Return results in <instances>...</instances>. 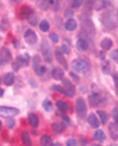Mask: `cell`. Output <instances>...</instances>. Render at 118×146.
<instances>
[{
	"mask_svg": "<svg viewBox=\"0 0 118 146\" xmlns=\"http://www.w3.org/2000/svg\"><path fill=\"white\" fill-rule=\"evenodd\" d=\"M1 128H2V124H1V122H0V130H1Z\"/></svg>",
	"mask_w": 118,
	"mask_h": 146,
	"instance_id": "816d5d0a",
	"label": "cell"
},
{
	"mask_svg": "<svg viewBox=\"0 0 118 146\" xmlns=\"http://www.w3.org/2000/svg\"><path fill=\"white\" fill-rule=\"evenodd\" d=\"M50 146H62V144H60V143H52V144H50Z\"/></svg>",
	"mask_w": 118,
	"mask_h": 146,
	"instance_id": "c3c4849f",
	"label": "cell"
},
{
	"mask_svg": "<svg viewBox=\"0 0 118 146\" xmlns=\"http://www.w3.org/2000/svg\"><path fill=\"white\" fill-rule=\"evenodd\" d=\"M76 111L80 118H85L87 114V106L85 100L82 98H79L76 100Z\"/></svg>",
	"mask_w": 118,
	"mask_h": 146,
	"instance_id": "5b68a950",
	"label": "cell"
},
{
	"mask_svg": "<svg viewBox=\"0 0 118 146\" xmlns=\"http://www.w3.org/2000/svg\"><path fill=\"white\" fill-rule=\"evenodd\" d=\"M101 21L107 29H114L117 25V14L113 10L105 12L101 16Z\"/></svg>",
	"mask_w": 118,
	"mask_h": 146,
	"instance_id": "6da1fadb",
	"label": "cell"
},
{
	"mask_svg": "<svg viewBox=\"0 0 118 146\" xmlns=\"http://www.w3.org/2000/svg\"><path fill=\"white\" fill-rule=\"evenodd\" d=\"M50 7H52V9L54 11H58L60 8V2L57 0H54V1H50Z\"/></svg>",
	"mask_w": 118,
	"mask_h": 146,
	"instance_id": "836d02e7",
	"label": "cell"
},
{
	"mask_svg": "<svg viewBox=\"0 0 118 146\" xmlns=\"http://www.w3.org/2000/svg\"><path fill=\"white\" fill-rule=\"evenodd\" d=\"M14 80H15V76H14L13 72H7L4 76H3V82L4 84L7 86H10L14 83Z\"/></svg>",
	"mask_w": 118,
	"mask_h": 146,
	"instance_id": "5bb4252c",
	"label": "cell"
},
{
	"mask_svg": "<svg viewBox=\"0 0 118 146\" xmlns=\"http://www.w3.org/2000/svg\"><path fill=\"white\" fill-rule=\"evenodd\" d=\"M108 146H114V145H108Z\"/></svg>",
	"mask_w": 118,
	"mask_h": 146,
	"instance_id": "11a10c76",
	"label": "cell"
},
{
	"mask_svg": "<svg viewBox=\"0 0 118 146\" xmlns=\"http://www.w3.org/2000/svg\"><path fill=\"white\" fill-rule=\"evenodd\" d=\"M3 94H4V89H2L1 87H0V98H1Z\"/></svg>",
	"mask_w": 118,
	"mask_h": 146,
	"instance_id": "7dc6e473",
	"label": "cell"
},
{
	"mask_svg": "<svg viewBox=\"0 0 118 146\" xmlns=\"http://www.w3.org/2000/svg\"><path fill=\"white\" fill-rule=\"evenodd\" d=\"M18 114H19V110L16 109V108L0 106V117H3V118H10V117H14Z\"/></svg>",
	"mask_w": 118,
	"mask_h": 146,
	"instance_id": "277c9868",
	"label": "cell"
},
{
	"mask_svg": "<svg viewBox=\"0 0 118 146\" xmlns=\"http://www.w3.org/2000/svg\"><path fill=\"white\" fill-rule=\"evenodd\" d=\"M72 68L78 73H84L89 70L90 65L84 59H76L72 62Z\"/></svg>",
	"mask_w": 118,
	"mask_h": 146,
	"instance_id": "7a4b0ae2",
	"label": "cell"
},
{
	"mask_svg": "<svg viewBox=\"0 0 118 146\" xmlns=\"http://www.w3.org/2000/svg\"><path fill=\"white\" fill-rule=\"evenodd\" d=\"M9 23L6 21V19H3L2 23H1V25H0V30L3 31V32H6V31L9 30Z\"/></svg>",
	"mask_w": 118,
	"mask_h": 146,
	"instance_id": "e575fe53",
	"label": "cell"
},
{
	"mask_svg": "<svg viewBox=\"0 0 118 146\" xmlns=\"http://www.w3.org/2000/svg\"><path fill=\"white\" fill-rule=\"evenodd\" d=\"M109 133H110V136H111L112 139L116 140L118 138V128H117V125H116L115 122L113 123H110L109 125Z\"/></svg>",
	"mask_w": 118,
	"mask_h": 146,
	"instance_id": "9a60e30c",
	"label": "cell"
},
{
	"mask_svg": "<svg viewBox=\"0 0 118 146\" xmlns=\"http://www.w3.org/2000/svg\"><path fill=\"white\" fill-rule=\"evenodd\" d=\"M92 146H100L99 144H94V145H92Z\"/></svg>",
	"mask_w": 118,
	"mask_h": 146,
	"instance_id": "f5cc1de1",
	"label": "cell"
},
{
	"mask_svg": "<svg viewBox=\"0 0 118 146\" xmlns=\"http://www.w3.org/2000/svg\"><path fill=\"white\" fill-rule=\"evenodd\" d=\"M65 27H66L67 31H70V32L75 31L76 29H77V21H76L75 19L70 18V19H68V21H66V23H65Z\"/></svg>",
	"mask_w": 118,
	"mask_h": 146,
	"instance_id": "ffe728a7",
	"label": "cell"
},
{
	"mask_svg": "<svg viewBox=\"0 0 118 146\" xmlns=\"http://www.w3.org/2000/svg\"><path fill=\"white\" fill-rule=\"evenodd\" d=\"M112 45H113V42H112L111 39H108V38H105V39H103L102 41H101V44H100V46H101V49H103L104 51L110 50V48L112 47Z\"/></svg>",
	"mask_w": 118,
	"mask_h": 146,
	"instance_id": "d6986e66",
	"label": "cell"
},
{
	"mask_svg": "<svg viewBox=\"0 0 118 146\" xmlns=\"http://www.w3.org/2000/svg\"><path fill=\"white\" fill-rule=\"evenodd\" d=\"M30 56L27 54H23V55H19V56H17L15 59V61H14V63L17 65L19 68H20L21 66L23 67H26L30 65Z\"/></svg>",
	"mask_w": 118,
	"mask_h": 146,
	"instance_id": "ba28073f",
	"label": "cell"
},
{
	"mask_svg": "<svg viewBox=\"0 0 118 146\" xmlns=\"http://www.w3.org/2000/svg\"><path fill=\"white\" fill-rule=\"evenodd\" d=\"M67 146H79V145H78V142L76 141V139L71 138V139L67 140Z\"/></svg>",
	"mask_w": 118,
	"mask_h": 146,
	"instance_id": "f35d334b",
	"label": "cell"
},
{
	"mask_svg": "<svg viewBox=\"0 0 118 146\" xmlns=\"http://www.w3.org/2000/svg\"><path fill=\"white\" fill-rule=\"evenodd\" d=\"M43 108L47 111V112H50V111H52L54 105H52V103L49 100V98H45V100L43 102Z\"/></svg>",
	"mask_w": 118,
	"mask_h": 146,
	"instance_id": "83f0119b",
	"label": "cell"
},
{
	"mask_svg": "<svg viewBox=\"0 0 118 146\" xmlns=\"http://www.w3.org/2000/svg\"><path fill=\"white\" fill-rule=\"evenodd\" d=\"M27 120H28L30 124L33 128L37 127V126H39V118H37V116H36L35 114H33V113H30V114H28V116H27Z\"/></svg>",
	"mask_w": 118,
	"mask_h": 146,
	"instance_id": "e0dca14e",
	"label": "cell"
},
{
	"mask_svg": "<svg viewBox=\"0 0 118 146\" xmlns=\"http://www.w3.org/2000/svg\"><path fill=\"white\" fill-rule=\"evenodd\" d=\"M82 4H83V1H81V0H79V1H74V2L72 3V7L73 8H77V7L81 6Z\"/></svg>",
	"mask_w": 118,
	"mask_h": 146,
	"instance_id": "b9f144b4",
	"label": "cell"
},
{
	"mask_svg": "<svg viewBox=\"0 0 118 146\" xmlns=\"http://www.w3.org/2000/svg\"><path fill=\"white\" fill-rule=\"evenodd\" d=\"M101 69H102V71L105 73V74H108V73L110 72V69H111V67H110V63H109L108 61H105L104 63L102 64Z\"/></svg>",
	"mask_w": 118,
	"mask_h": 146,
	"instance_id": "d6a6232c",
	"label": "cell"
},
{
	"mask_svg": "<svg viewBox=\"0 0 118 146\" xmlns=\"http://www.w3.org/2000/svg\"><path fill=\"white\" fill-rule=\"evenodd\" d=\"M6 125L8 128H10V129H12V128L15 126V121H14L13 119H8L6 121Z\"/></svg>",
	"mask_w": 118,
	"mask_h": 146,
	"instance_id": "60d3db41",
	"label": "cell"
},
{
	"mask_svg": "<svg viewBox=\"0 0 118 146\" xmlns=\"http://www.w3.org/2000/svg\"><path fill=\"white\" fill-rule=\"evenodd\" d=\"M52 90H56L58 91V92H60V94H64V96H70V98H72V96H74V94H72V92H70L69 90H67L65 87L61 86V85L59 84H54L52 86Z\"/></svg>",
	"mask_w": 118,
	"mask_h": 146,
	"instance_id": "4fadbf2b",
	"label": "cell"
},
{
	"mask_svg": "<svg viewBox=\"0 0 118 146\" xmlns=\"http://www.w3.org/2000/svg\"><path fill=\"white\" fill-rule=\"evenodd\" d=\"M89 102H90L92 107H98V106H102L106 103V100H104V98H102L101 96H99L98 94H93L89 96Z\"/></svg>",
	"mask_w": 118,
	"mask_h": 146,
	"instance_id": "52a82bcc",
	"label": "cell"
},
{
	"mask_svg": "<svg viewBox=\"0 0 118 146\" xmlns=\"http://www.w3.org/2000/svg\"><path fill=\"white\" fill-rule=\"evenodd\" d=\"M39 29H41V31H43V32H48L49 30H50V23H49L48 21H45V19H43V21H41V23H39Z\"/></svg>",
	"mask_w": 118,
	"mask_h": 146,
	"instance_id": "1f68e13d",
	"label": "cell"
},
{
	"mask_svg": "<svg viewBox=\"0 0 118 146\" xmlns=\"http://www.w3.org/2000/svg\"><path fill=\"white\" fill-rule=\"evenodd\" d=\"M56 59L58 60V62H59L61 65H63L64 68L68 69V62H67V60L65 59V57L63 56V54H62L59 50L56 51Z\"/></svg>",
	"mask_w": 118,
	"mask_h": 146,
	"instance_id": "2e32d148",
	"label": "cell"
},
{
	"mask_svg": "<svg viewBox=\"0 0 118 146\" xmlns=\"http://www.w3.org/2000/svg\"><path fill=\"white\" fill-rule=\"evenodd\" d=\"M27 21L30 23V25H37V21H39V14L36 13L35 11H32V13L30 15V17L27 18Z\"/></svg>",
	"mask_w": 118,
	"mask_h": 146,
	"instance_id": "d4e9b609",
	"label": "cell"
},
{
	"mask_svg": "<svg viewBox=\"0 0 118 146\" xmlns=\"http://www.w3.org/2000/svg\"><path fill=\"white\" fill-rule=\"evenodd\" d=\"M57 107L60 111H62V112H67V111L69 110V104L67 103L66 100H59L57 102Z\"/></svg>",
	"mask_w": 118,
	"mask_h": 146,
	"instance_id": "603a6c76",
	"label": "cell"
},
{
	"mask_svg": "<svg viewBox=\"0 0 118 146\" xmlns=\"http://www.w3.org/2000/svg\"><path fill=\"white\" fill-rule=\"evenodd\" d=\"M0 57L2 59L3 63H8V62H10V60L12 59L11 52H10L9 49L6 48V47H2L1 50H0Z\"/></svg>",
	"mask_w": 118,
	"mask_h": 146,
	"instance_id": "30bf717a",
	"label": "cell"
},
{
	"mask_svg": "<svg viewBox=\"0 0 118 146\" xmlns=\"http://www.w3.org/2000/svg\"><path fill=\"white\" fill-rule=\"evenodd\" d=\"M52 144V139L49 135H43L41 138V146H50Z\"/></svg>",
	"mask_w": 118,
	"mask_h": 146,
	"instance_id": "f1b7e54d",
	"label": "cell"
},
{
	"mask_svg": "<svg viewBox=\"0 0 118 146\" xmlns=\"http://www.w3.org/2000/svg\"><path fill=\"white\" fill-rule=\"evenodd\" d=\"M107 4H109V3L106 2V1H96V2L93 3V6L96 10H100V9L105 8Z\"/></svg>",
	"mask_w": 118,
	"mask_h": 146,
	"instance_id": "4dcf8cb0",
	"label": "cell"
},
{
	"mask_svg": "<svg viewBox=\"0 0 118 146\" xmlns=\"http://www.w3.org/2000/svg\"><path fill=\"white\" fill-rule=\"evenodd\" d=\"M70 47H69L68 45H66V44H64V45H62L61 47L59 48V51L61 53H64V54H69L70 53Z\"/></svg>",
	"mask_w": 118,
	"mask_h": 146,
	"instance_id": "d590c367",
	"label": "cell"
},
{
	"mask_svg": "<svg viewBox=\"0 0 118 146\" xmlns=\"http://www.w3.org/2000/svg\"><path fill=\"white\" fill-rule=\"evenodd\" d=\"M52 76L54 79H63L64 78V70L60 67H56V68L52 69Z\"/></svg>",
	"mask_w": 118,
	"mask_h": 146,
	"instance_id": "ac0fdd59",
	"label": "cell"
},
{
	"mask_svg": "<svg viewBox=\"0 0 118 146\" xmlns=\"http://www.w3.org/2000/svg\"><path fill=\"white\" fill-rule=\"evenodd\" d=\"M3 61H2V59H1V57H0V66H1V65H3Z\"/></svg>",
	"mask_w": 118,
	"mask_h": 146,
	"instance_id": "f907efd6",
	"label": "cell"
},
{
	"mask_svg": "<svg viewBox=\"0 0 118 146\" xmlns=\"http://www.w3.org/2000/svg\"><path fill=\"white\" fill-rule=\"evenodd\" d=\"M110 57H111L112 60H114L115 62L118 61V51L117 50H113L111 53H110Z\"/></svg>",
	"mask_w": 118,
	"mask_h": 146,
	"instance_id": "ab89813d",
	"label": "cell"
},
{
	"mask_svg": "<svg viewBox=\"0 0 118 146\" xmlns=\"http://www.w3.org/2000/svg\"><path fill=\"white\" fill-rule=\"evenodd\" d=\"M62 119H63V121L65 122L66 124H68V125H70V124H71L70 118H69L68 116H66V115H63V116H62Z\"/></svg>",
	"mask_w": 118,
	"mask_h": 146,
	"instance_id": "7bdbcfd3",
	"label": "cell"
},
{
	"mask_svg": "<svg viewBox=\"0 0 118 146\" xmlns=\"http://www.w3.org/2000/svg\"><path fill=\"white\" fill-rule=\"evenodd\" d=\"M97 114L98 116H99L100 118V123H102L103 125L104 124H106L107 120H108V115H107L106 112H104V111H101V110H99V111H97Z\"/></svg>",
	"mask_w": 118,
	"mask_h": 146,
	"instance_id": "4316f807",
	"label": "cell"
},
{
	"mask_svg": "<svg viewBox=\"0 0 118 146\" xmlns=\"http://www.w3.org/2000/svg\"><path fill=\"white\" fill-rule=\"evenodd\" d=\"M41 53H43V59H45L47 62H52V48H50V44L48 43V41L43 40V41L41 42Z\"/></svg>",
	"mask_w": 118,
	"mask_h": 146,
	"instance_id": "3957f363",
	"label": "cell"
},
{
	"mask_svg": "<svg viewBox=\"0 0 118 146\" xmlns=\"http://www.w3.org/2000/svg\"><path fill=\"white\" fill-rule=\"evenodd\" d=\"M33 69L37 75H43L47 71V67L41 63V58L39 56H34L33 58Z\"/></svg>",
	"mask_w": 118,
	"mask_h": 146,
	"instance_id": "8992f818",
	"label": "cell"
},
{
	"mask_svg": "<svg viewBox=\"0 0 118 146\" xmlns=\"http://www.w3.org/2000/svg\"><path fill=\"white\" fill-rule=\"evenodd\" d=\"M52 129L54 133H61L64 131V126L61 123H57L56 122V123L52 124Z\"/></svg>",
	"mask_w": 118,
	"mask_h": 146,
	"instance_id": "f546056e",
	"label": "cell"
},
{
	"mask_svg": "<svg viewBox=\"0 0 118 146\" xmlns=\"http://www.w3.org/2000/svg\"><path fill=\"white\" fill-rule=\"evenodd\" d=\"M0 83H1V78H0Z\"/></svg>",
	"mask_w": 118,
	"mask_h": 146,
	"instance_id": "db71d44e",
	"label": "cell"
},
{
	"mask_svg": "<svg viewBox=\"0 0 118 146\" xmlns=\"http://www.w3.org/2000/svg\"><path fill=\"white\" fill-rule=\"evenodd\" d=\"M100 58H101V59H104V54H103V53H100Z\"/></svg>",
	"mask_w": 118,
	"mask_h": 146,
	"instance_id": "681fc988",
	"label": "cell"
},
{
	"mask_svg": "<svg viewBox=\"0 0 118 146\" xmlns=\"http://www.w3.org/2000/svg\"><path fill=\"white\" fill-rule=\"evenodd\" d=\"M0 40H1V36H0Z\"/></svg>",
	"mask_w": 118,
	"mask_h": 146,
	"instance_id": "9f6ffc18",
	"label": "cell"
},
{
	"mask_svg": "<svg viewBox=\"0 0 118 146\" xmlns=\"http://www.w3.org/2000/svg\"><path fill=\"white\" fill-rule=\"evenodd\" d=\"M76 47H77V49L79 51H85L88 48V42L85 39H82L81 38V39L78 40L77 43H76Z\"/></svg>",
	"mask_w": 118,
	"mask_h": 146,
	"instance_id": "44dd1931",
	"label": "cell"
},
{
	"mask_svg": "<svg viewBox=\"0 0 118 146\" xmlns=\"http://www.w3.org/2000/svg\"><path fill=\"white\" fill-rule=\"evenodd\" d=\"M39 5L43 10H47L50 8V1H41V2H39Z\"/></svg>",
	"mask_w": 118,
	"mask_h": 146,
	"instance_id": "74e56055",
	"label": "cell"
},
{
	"mask_svg": "<svg viewBox=\"0 0 118 146\" xmlns=\"http://www.w3.org/2000/svg\"><path fill=\"white\" fill-rule=\"evenodd\" d=\"M50 39L52 43H58L59 42V36L56 33H50Z\"/></svg>",
	"mask_w": 118,
	"mask_h": 146,
	"instance_id": "8d00e7d4",
	"label": "cell"
},
{
	"mask_svg": "<svg viewBox=\"0 0 118 146\" xmlns=\"http://www.w3.org/2000/svg\"><path fill=\"white\" fill-rule=\"evenodd\" d=\"M106 139V135H105L104 131L103 130H97L94 133V140L98 142H103Z\"/></svg>",
	"mask_w": 118,
	"mask_h": 146,
	"instance_id": "7402d4cb",
	"label": "cell"
},
{
	"mask_svg": "<svg viewBox=\"0 0 118 146\" xmlns=\"http://www.w3.org/2000/svg\"><path fill=\"white\" fill-rule=\"evenodd\" d=\"M21 140H22V143L26 146H30L31 145V139H30V134L27 132H23L21 134Z\"/></svg>",
	"mask_w": 118,
	"mask_h": 146,
	"instance_id": "484cf974",
	"label": "cell"
},
{
	"mask_svg": "<svg viewBox=\"0 0 118 146\" xmlns=\"http://www.w3.org/2000/svg\"><path fill=\"white\" fill-rule=\"evenodd\" d=\"M24 40L26 41L27 44L33 45L37 41V36H36V34L32 30H27L24 34Z\"/></svg>",
	"mask_w": 118,
	"mask_h": 146,
	"instance_id": "9c48e42d",
	"label": "cell"
},
{
	"mask_svg": "<svg viewBox=\"0 0 118 146\" xmlns=\"http://www.w3.org/2000/svg\"><path fill=\"white\" fill-rule=\"evenodd\" d=\"M72 15H73V11L70 10V9H68V10L65 12V16H66V17H70V16H72Z\"/></svg>",
	"mask_w": 118,
	"mask_h": 146,
	"instance_id": "ee69618b",
	"label": "cell"
},
{
	"mask_svg": "<svg viewBox=\"0 0 118 146\" xmlns=\"http://www.w3.org/2000/svg\"><path fill=\"white\" fill-rule=\"evenodd\" d=\"M32 10L31 7L30 6H22L20 8V10H19V18L20 19H27V18L30 17V15L32 13Z\"/></svg>",
	"mask_w": 118,
	"mask_h": 146,
	"instance_id": "8fae6325",
	"label": "cell"
},
{
	"mask_svg": "<svg viewBox=\"0 0 118 146\" xmlns=\"http://www.w3.org/2000/svg\"><path fill=\"white\" fill-rule=\"evenodd\" d=\"M63 83H64V85L66 86L65 88H66L67 90H69L70 92H72V94H75V85L73 84L70 80L66 79V78H63Z\"/></svg>",
	"mask_w": 118,
	"mask_h": 146,
	"instance_id": "cb8c5ba5",
	"label": "cell"
},
{
	"mask_svg": "<svg viewBox=\"0 0 118 146\" xmlns=\"http://www.w3.org/2000/svg\"><path fill=\"white\" fill-rule=\"evenodd\" d=\"M87 121H88L89 125L91 126L92 128H98L100 125V121L98 117L96 116L94 113H91L90 115L88 116V119H87Z\"/></svg>",
	"mask_w": 118,
	"mask_h": 146,
	"instance_id": "7c38bea8",
	"label": "cell"
},
{
	"mask_svg": "<svg viewBox=\"0 0 118 146\" xmlns=\"http://www.w3.org/2000/svg\"><path fill=\"white\" fill-rule=\"evenodd\" d=\"M70 75L72 76L74 79L76 80L77 82H79V80H80V78H79V76H77V75H75V73H73V72H70Z\"/></svg>",
	"mask_w": 118,
	"mask_h": 146,
	"instance_id": "f6af8a7d",
	"label": "cell"
},
{
	"mask_svg": "<svg viewBox=\"0 0 118 146\" xmlns=\"http://www.w3.org/2000/svg\"><path fill=\"white\" fill-rule=\"evenodd\" d=\"M113 116H114V120H115V122H117V109H114V112H113Z\"/></svg>",
	"mask_w": 118,
	"mask_h": 146,
	"instance_id": "bcb514c9",
	"label": "cell"
}]
</instances>
